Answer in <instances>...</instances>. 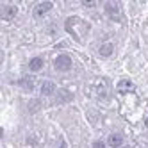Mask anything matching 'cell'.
<instances>
[{"instance_id": "cell-3", "label": "cell", "mask_w": 148, "mask_h": 148, "mask_svg": "<svg viewBox=\"0 0 148 148\" xmlns=\"http://www.w3.org/2000/svg\"><path fill=\"white\" fill-rule=\"evenodd\" d=\"M56 91V84L52 80H45L43 84H41V95H45V97H48V95H52Z\"/></svg>"}, {"instance_id": "cell-12", "label": "cell", "mask_w": 148, "mask_h": 148, "mask_svg": "<svg viewBox=\"0 0 148 148\" xmlns=\"http://www.w3.org/2000/svg\"><path fill=\"white\" fill-rule=\"evenodd\" d=\"M84 5H86V7H95V5H97V2H86V0H84V2H82Z\"/></svg>"}, {"instance_id": "cell-7", "label": "cell", "mask_w": 148, "mask_h": 148, "mask_svg": "<svg viewBox=\"0 0 148 148\" xmlns=\"http://www.w3.org/2000/svg\"><path fill=\"white\" fill-rule=\"evenodd\" d=\"M14 16H16V7H14V5L4 7V11H2V18H4V20H11V18H14Z\"/></svg>"}, {"instance_id": "cell-4", "label": "cell", "mask_w": 148, "mask_h": 148, "mask_svg": "<svg viewBox=\"0 0 148 148\" xmlns=\"http://www.w3.org/2000/svg\"><path fill=\"white\" fill-rule=\"evenodd\" d=\"M52 9V2H43V4H38L36 9H34V14L39 18V16H43L47 11H50Z\"/></svg>"}, {"instance_id": "cell-2", "label": "cell", "mask_w": 148, "mask_h": 148, "mask_svg": "<svg viewBox=\"0 0 148 148\" xmlns=\"http://www.w3.org/2000/svg\"><path fill=\"white\" fill-rule=\"evenodd\" d=\"M105 9H107V13H109V16H111L112 20H121L118 2H107V4H105Z\"/></svg>"}, {"instance_id": "cell-9", "label": "cell", "mask_w": 148, "mask_h": 148, "mask_svg": "<svg viewBox=\"0 0 148 148\" xmlns=\"http://www.w3.org/2000/svg\"><path fill=\"white\" fill-rule=\"evenodd\" d=\"M112 50H114L112 43H103V45L100 47V56H103V57H109V56L112 54Z\"/></svg>"}, {"instance_id": "cell-11", "label": "cell", "mask_w": 148, "mask_h": 148, "mask_svg": "<svg viewBox=\"0 0 148 148\" xmlns=\"http://www.w3.org/2000/svg\"><path fill=\"white\" fill-rule=\"evenodd\" d=\"M93 148H105V145H103L102 141H97V143L93 145Z\"/></svg>"}, {"instance_id": "cell-1", "label": "cell", "mask_w": 148, "mask_h": 148, "mask_svg": "<svg viewBox=\"0 0 148 148\" xmlns=\"http://www.w3.org/2000/svg\"><path fill=\"white\" fill-rule=\"evenodd\" d=\"M54 66H56V70H59V71H68L70 68H71V57L70 56H57L56 57V61H54Z\"/></svg>"}, {"instance_id": "cell-5", "label": "cell", "mask_w": 148, "mask_h": 148, "mask_svg": "<svg viewBox=\"0 0 148 148\" xmlns=\"http://www.w3.org/2000/svg\"><path fill=\"white\" fill-rule=\"evenodd\" d=\"M118 91H120V93H130V91H134V84H132L130 80L123 79V80L118 82Z\"/></svg>"}, {"instance_id": "cell-10", "label": "cell", "mask_w": 148, "mask_h": 148, "mask_svg": "<svg viewBox=\"0 0 148 148\" xmlns=\"http://www.w3.org/2000/svg\"><path fill=\"white\" fill-rule=\"evenodd\" d=\"M20 86H22L23 89H29V91H30V89L34 88V79H32V77H25L22 82H20Z\"/></svg>"}, {"instance_id": "cell-8", "label": "cell", "mask_w": 148, "mask_h": 148, "mask_svg": "<svg viewBox=\"0 0 148 148\" xmlns=\"http://www.w3.org/2000/svg\"><path fill=\"white\" fill-rule=\"evenodd\" d=\"M29 68H30V71H39L41 68H43V59H41V57H34L32 61L29 62Z\"/></svg>"}, {"instance_id": "cell-14", "label": "cell", "mask_w": 148, "mask_h": 148, "mask_svg": "<svg viewBox=\"0 0 148 148\" xmlns=\"http://www.w3.org/2000/svg\"><path fill=\"white\" fill-rule=\"evenodd\" d=\"M146 125H148V120H146Z\"/></svg>"}, {"instance_id": "cell-6", "label": "cell", "mask_w": 148, "mask_h": 148, "mask_svg": "<svg viewBox=\"0 0 148 148\" xmlns=\"http://www.w3.org/2000/svg\"><path fill=\"white\" fill-rule=\"evenodd\" d=\"M121 143H123V136H121V134H111V136H109V146L120 148Z\"/></svg>"}, {"instance_id": "cell-13", "label": "cell", "mask_w": 148, "mask_h": 148, "mask_svg": "<svg viewBox=\"0 0 148 148\" xmlns=\"http://www.w3.org/2000/svg\"><path fill=\"white\" fill-rule=\"evenodd\" d=\"M61 148H66V145H64V143H62V145H61Z\"/></svg>"}]
</instances>
